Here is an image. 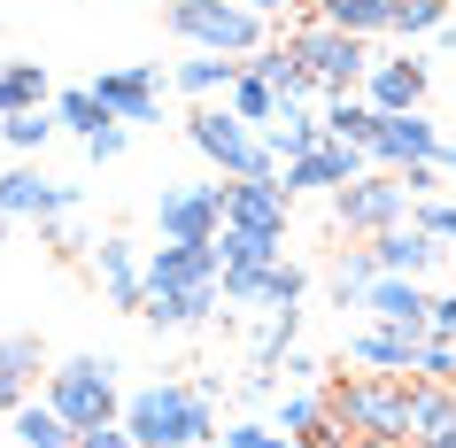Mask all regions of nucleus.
Segmentation results:
<instances>
[{"instance_id": "nucleus-1", "label": "nucleus", "mask_w": 456, "mask_h": 448, "mask_svg": "<svg viewBox=\"0 0 456 448\" xmlns=\"http://www.w3.org/2000/svg\"><path fill=\"white\" fill-rule=\"evenodd\" d=\"M124 425L140 448H201L216 441V387L209 379H163L124 402Z\"/></svg>"}, {"instance_id": "nucleus-34", "label": "nucleus", "mask_w": 456, "mask_h": 448, "mask_svg": "<svg viewBox=\"0 0 456 448\" xmlns=\"http://www.w3.org/2000/svg\"><path fill=\"white\" fill-rule=\"evenodd\" d=\"M54 117H62V132H77V140H86V132H101V124H109V109H101L94 86H70V94H54Z\"/></svg>"}, {"instance_id": "nucleus-5", "label": "nucleus", "mask_w": 456, "mask_h": 448, "mask_svg": "<svg viewBox=\"0 0 456 448\" xmlns=\"http://www.w3.org/2000/svg\"><path fill=\"white\" fill-rule=\"evenodd\" d=\"M186 140L209 155L224 178H279V155H271V140L256 132L248 117H232V101H201L186 117Z\"/></svg>"}, {"instance_id": "nucleus-42", "label": "nucleus", "mask_w": 456, "mask_h": 448, "mask_svg": "<svg viewBox=\"0 0 456 448\" xmlns=\"http://www.w3.org/2000/svg\"><path fill=\"white\" fill-rule=\"evenodd\" d=\"M395 178L410 186V201H433V186H441L449 170H441V163H410V170H395Z\"/></svg>"}, {"instance_id": "nucleus-38", "label": "nucleus", "mask_w": 456, "mask_h": 448, "mask_svg": "<svg viewBox=\"0 0 456 448\" xmlns=\"http://www.w3.org/2000/svg\"><path fill=\"white\" fill-rule=\"evenodd\" d=\"M216 441H224V448H287V433H279L271 418H240V425H224Z\"/></svg>"}, {"instance_id": "nucleus-39", "label": "nucleus", "mask_w": 456, "mask_h": 448, "mask_svg": "<svg viewBox=\"0 0 456 448\" xmlns=\"http://www.w3.org/2000/svg\"><path fill=\"white\" fill-rule=\"evenodd\" d=\"M418 379H441V387H456V340L426 332V355H418Z\"/></svg>"}, {"instance_id": "nucleus-19", "label": "nucleus", "mask_w": 456, "mask_h": 448, "mask_svg": "<svg viewBox=\"0 0 456 448\" xmlns=\"http://www.w3.org/2000/svg\"><path fill=\"white\" fill-rule=\"evenodd\" d=\"M248 70L264 77V86H271L279 101H287V109H310V101H325V94H317V77H310V62H302V54H294L287 39L256 47V54H248Z\"/></svg>"}, {"instance_id": "nucleus-8", "label": "nucleus", "mask_w": 456, "mask_h": 448, "mask_svg": "<svg viewBox=\"0 0 456 448\" xmlns=\"http://www.w3.org/2000/svg\"><path fill=\"white\" fill-rule=\"evenodd\" d=\"M363 170H371V155H363V147L325 140V147H310V155L279 163V186H287V193H340V186H356Z\"/></svg>"}, {"instance_id": "nucleus-16", "label": "nucleus", "mask_w": 456, "mask_h": 448, "mask_svg": "<svg viewBox=\"0 0 456 448\" xmlns=\"http://www.w3.org/2000/svg\"><path fill=\"white\" fill-rule=\"evenodd\" d=\"M363 101H371L379 117L426 109V62H418V54H387V62H371V77H363Z\"/></svg>"}, {"instance_id": "nucleus-10", "label": "nucleus", "mask_w": 456, "mask_h": 448, "mask_svg": "<svg viewBox=\"0 0 456 448\" xmlns=\"http://www.w3.org/2000/svg\"><path fill=\"white\" fill-rule=\"evenodd\" d=\"M433 155H441V124L426 109L379 117V132H371V170H410V163H433Z\"/></svg>"}, {"instance_id": "nucleus-9", "label": "nucleus", "mask_w": 456, "mask_h": 448, "mask_svg": "<svg viewBox=\"0 0 456 448\" xmlns=\"http://www.w3.org/2000/svg\"><path fill=\"white\" fill-rule=\"evenodd\" d=\"M155 224H163V240H216L224 232V178L216 186H163Z\"/></svg>"}, {"instance_id": "nucleus-26", "label": "nucleus", "mask_w": 456, "mask_h": 448, "mask_svg": "<svg viewBox=\"0 0 456 448\" xmlns=\"http://www.w3.org/2000/svg\"><path fill=\"white\" fill-rule=\"evenodd\" d=\"M8 425H16V448H77V425L54 402H24Z\"/></svg>"}, {"instance_id": "nucleus-44", "label": "nucleus", "mask_w": 456, "mask_h": 448, "mask_svg": "<svg viewBox=\"0 0 456 448\" xmlns=\"http://www.w3.org/2000/svg\"><path fill=\"white\" fill-rule=\"evenodd\" d=\"M77 448H140V441H132V425H101V433H77Z\"/></svg>"}, {"instance_id": "nucleus-43", "label": "nucleus", "mask_w": 456, "mask_h": 448, "mask_svg": "<svg viewBox=\"0 0 456 448\" xmlns=\"http://www.w3.org/2000/svg\"><path fill=\"white\" fill-rule=\"evenodd\" d=\"M39 240H47L54 256H77V248H86V240H77V224H70V216H47V224H39Z\"/></svg>"}, {"instance_id": "nucleus-2", "label": "nucleus", "mask_w": 456, "mask_h": 448, "mask_svg": "<svg viewBox=\"0 0 456 448\" xmlns=\"http://www.w3.org/2000/svg\"><path fill=\"white\" fill-rule=\"evenodd\" d=\"M117 371H124L117 355H70V363H54V371H47V402L77 425V433H101V425H117L124 402H132Z\"/></svg>"}, {"instance_id": "nucleus-28", "label": "nucleus", "mask_w": 456, "mask_h": 448, "mask_svg": "<svg viewBox=\"0 0 456 448\" xmlns=\"http://www.w3.org/2000/svg\"><path fill=\"white\" fill-rule=\"evenodd\" d=\"M325 132L371 155V132H379V109H371L363 94H325Z\"/></svg>"}, {"instance_id": "nucleus-49", "label": "nucleus", "mask_w": 456, "mask_h": 448, "mask_svg": "<svg viewBox=\"0 0 456 448\" xmlns=\"http://www.w3.org/2000/svg\"><path fill=\"white\" fill-rule=\"evenodd\" d=\"M433 163H441V170L456 178V140H441V155H433Z\"/></svg>"}, {"instance_id": "nucleus-14", "label": "nucleus", "mask_w": 456, "mask_h": 448, "mask_svg": "<svg viewBox=\"0 0 456 448\" xmlns=\"http://www.w3.org/2000/svg\"><path fill=\"white\" fill-rule=\"evenodd\" d=\"M371 256H379V271H387V279H426L433 263H441V256H456V248H449V240H433L426 224L410 216V224H395V232H379V240H371Z\"/></svg>"}, {"instance_id": "nucleus-22", "label": "nucleus", "mask_w": 456, "mask_h": 448, "mask_svg": "<svg viewBox=\"0 0 456 448\" xmlns=\"http://www.w3.org/2000/svg\"><path fill=\"white\" fill-rule=\"evenodd\" d=\"M24 109H54L47 62H0V117H24Z\"/></svg>"}, {"instance_id": "nucleus-20", "label": "nucleus", "mask_w": 456, "mask_h": 448, "mask_svg": "<svg viewBox=\"0 0 456 448\" xmlns=\"http://www.w3.org/2000/svg\"><path fill=\"white\" fill-rule=\"evenodd\" d=\"M216 302H224V279L216 286H186V294H147V325L155 332H193V325H209L216 317Z\"/></svg>"}, {"instance_id": "nucleus-33", "label": "nucleus", "mask_w": 456, "mask_h": 448, "mask_svg": "<svg viewBox=\"0 0 456 448\" xmlns=\"http://www.w3.org/2000/svg\"><path fill=\"white\" fill-rule=\"evenodd\" d=\"M456 0H403L395 8V39H433V31H449Z\"/></svg>"}, {"instance_id": "nucleus-3", "label": "nucleus", "mask_w": 456, "mask_h": 448, "mask_svg": "<svg viewBox=\"0 0 456 448\" xmlns=\"http://www.w3.org/2000/svg\"><path fill=\"white\" fill-rule=\"evenodd\" d=\"M163 24L201 54H240L248 62L256 47H271V16H256L248 0H170Z\"/></svg>"}, {"instance_id": "nucleus-7", "label": "nucleus", "mask_w": 456, "mask_h": 448, "mask_svg": "<svg viewBox=\"0 0 456 448\" xmlns=\"http://www.w3.org/2000/svg\"><path fill=\"white\" fill-rule=\"evenodd\" d=\"M410 186L395 178V170H363L356 186H340L333 193V224L340 232H356V240H379V232H395V224H410Z\"/></svg>"}, {"instance_id": "nucleus-6", "label": "nucleus", "mask_w": 456, "mask_h": 448, "mask_svg": "<svg viewBox=\"0 0 456 448\" xmlns=\"http://www.w3.org/2000/svg\"><path fill=\"white\" fill-rule=\"evenodd\" d=\"M287 47L310 62V77H317V94H356L363 77H371V39H356V31H340V24H325L317 8H302V24L287 31Z\"/></svg>"}, {"instance_id": "nucleus-45", "label": "nucleus", "mask_w": 456, "mask_h": 448, "mask_svg": "<svg viewBox=\"0 0 456 448\" xmlns=\"http://www.w3.org/2000/svg\"><path fill=\"white\" fill-rule=\"evenodd\" d=\"M433 332H441V340H456V294H433Z\"/></svg>"}, {"instance_id": "nucleus-18", "label": "nucleus", "mask_w": 456, "mask_h": 448, "mask_svg": "<svg viewBox=\"0 0 456 448\" xmlns=\"http://www.w3.org/2000/svg\"><path fill=\"white\" fill-rule=\"evenodd\" d=\"M363 309L379 317V325H403V332H433V294L426 279H371V294H363Z\"/></svg>"}, {"instance_id": "nucleus-47", "label": "nucleus", "mask_w": 456, "mask_h": 448, "mask_svg": "<svg viewBox=\"0 0 456 448\" xmlns=\"http://www.w3.org/2000/svg\"><path fill=\"white\" fill-rule=\"evenodd\" d=\"M356 448H418V441H403V433H371V441H356Z\"/></svg>"}, {"instance_id": "nucleus-30", "label": "nucleus", "mask_w": 456, "mask_h": 448, "mask_svg": "<svg viewBox=\"0 0 456 448\" xmlns=\"http://www.w3.org/2000/svg\"><path fill=\"white\" fill-rule=\"evenodd\" d=\"M294 332H302V302H294V309H271L264 332H256V348H248V355H256V371H279V363H287Z\"/></svg>"}, {"instance_id": "nucleus-27", "label": "nucleus", "mask_w": 456, "mask_h": 448, "mask_svg": "<svg viewBox=\"0 0 456 448\" xmlns=\"http://www.w3.org/2000/svg\"><path fill=\"white\" fill-rule=\"evenodd\" d=\"M232 77H240V54H193V62L170 70V86L193 101H216V94H232Z\"/></svg>"}, {"instance_id": "nucleus-25", "label": "nucleus", "mask_w": 456, "mask_h": 448, "mask_svg": "<svg viewBox=\"0 0 456 448\" xmlns=\"http://www.w3.org/2000/svg\"><path fill=\"white\" fill-rule=\"evenodd\" d=\"M371 279H379V256H371V240H363V248H340L333 271H325V286H333V302H340V309H363Z\"/></svg>"}, {"instance_id": "nucleus-21", "label": "nucleus", "mask_w": 456, "mask_h": 448, "mask_svg": "<svg viewBox=\"0 0 456 448\" xmlns=\"http://www.w3.org/2000/svg\"><path fill=\"white\" fill-rule=\"evenodd\" d=\"M216 263H224V271H271V263H287V240L279 232H248V224H224V232H216Z\"/></svg>"}, {"instance_id": "nucleus-31", "label": "nucleus", "mask_w": 456, "mask_h": 448, "mask_svg": "<svg viewBox=\"0 0 456 448\" xmlns=\"http://www.w3.org/2000/svg\"><path fill=\"white\" fill-rule=\"evenodd\" d=\"M224 101H232V117H248V124H256V132H264V124L279 117V109H287V101L271 94V86H264V77H256V70H248V62H240V77H232V94H224Z\"/></svg>"}, {"instance_id": "nucleus-48", "label": "nucleus", "mask_w": 456, "mask_h": 448, "mask_svg": "<svg viewBox=\"0 0 456 448\" xmlns=\"http://www.w3.org/2000/svg\"><path fill=\"white\" fill-rule=\"evenodd\" d=\"M418 448H456V425H441V433H426Z\"/></svg>"}, {"instance_id": "nucleus-46", "label": "nucleus", "mask_w": 456, "mask_h": 448, "mask_svg": "<svg viewBox=\"0 0 456 448\" xmlns=\"http://www.w3.org/2000/svg\"><path fill=\"white\" fill-rule=\"evenodd\" d=\"M248 8H256V16H271V24H279V16H302V8H310V0H248Z\"/></svg>"}, {"instance_id": "nucleus-13", "label": "nucleus", "mask_w": 456, "mask_h": 448, "mask_svg": "<svg viewBox=\"0 0 456 448\" xmlns=\"http://www.w3.org/2000/svg\"><path fill=\"white\" fill-rule=\"evenodd\" d=\"M77 209V186H54V178H39L31 163H16L8 178H0V216H16V224H47V216H70Z\"/></svg>"}, {"instance_id": "nucleus-36", "label": "nucleus", "mask_w": 456, "mask_h": 448, "mask_svg": "<svg viewBox=\"0 0 456 448\" xmlns=\"http://www.w3.org/2000/svg\"><path fill=\"white\" fill-rule=\"evenodd\" d=\"M302 294H310V271H302V263H271V271H264V309H294V302H302Z\"/></svg>"}, {"instance_id": "nucleus-24", "label": "nucleus", "mask_w": 456, "mask_h": 448, "mask_svg": "<svg viewBox=\"0 0 456 448\" xmlns=\"http://www.w3.org/2000/svg\"><path fill=\"white\" fill-rule=\"evenodd\" d=\"M264 140L279 163H294V155H310V147H325L333 132H325V117H310V109H279V117L264 124Z\"/></svg>"}, {"instance_id": "nucleus-15", "label": "nucleus", "mask_w": 456, "mask_h": 448, "mask_svg": "<svg viewBox=\"0 0 456 448\" xmlns=\"http://www.w3.org/2000/svg\"><path fill=\"white\" fill-rule=\"evenodd\" d=\"M94 271H101V286H109V302H117V309H132V317L147 309V263H140V248H132L124 232L94 240Z\"/></svg>"}, {"instance_id": "nucleus-41", "label": "nucleus", "mask_w": 456, "mask_h": 448, "mask_svg": "<svg viewBox=\"0 0 456 448\" xmlns=\"http://www.w3.org/2000/svg\"><path fill=\"white\" fill-rule=\"evenodd\" d=\"M294 448H356V433H348L340 418H317L310 433H294Z\"/></svg>"}, {"instance_id": "nucleus-11", "label": "nucleus", "mask_w": 456, "mask_h": 448, "mask_svg": "<svg viewBox=\"0 0 456 448\" xmlns=\"http://www.w3.org/2000/svg\"><path fill=\"white\" fill-rule=\"evenodd\" d=\"M418 355H426V332L379 325V317L348 332V363H356V371H395V379H418Z\"/></svg>"}, {"instance_id": "nucleus-32", "label": "nucleus", "mask_w": 456, "mask_h": 448, "mask_svg": "<svg viewBox=\"0 0 456 448\" xmlns=\"http://www.w3.org/2000/svg\"><path fill=\"white\" fill-rule=\"evenodd\" d=\"M47 371V348H39V332H0V379H39Z\"/></svg>"}, {"instance_id": "nucleus-4", "label": "nucleus", "mask_w": 456, "mask_h": 448, "mask_svg": "<svg viewBox=\"0 0 456 448\" xmlns=\"http://www.w3.org/2000/svg\"><path fill=\"white\" fill-rule=\"evenodd\" d=\"M325 418H340L356 441H371V433H403L410 441V379L395 371H348L325 387Z\"/></svg>"}, {"instance_id": "nucleus-50", "label": "nucleus", "mask_w": 456, "mask_h": 448, "mask_svg": "<svg viewBox=\"0 0 456 448\" xmlns=\"http://www.w3.org/2000/svg\"><path fill=\"white\" fill-rule=\"evenodd\" d=\"M8 232H16V216H0V240H8Z\"/></svg>"}, {"instance_id": "nucleus-12", "label": "nucleus", "mask_w": 456, "mask_h": 448, "mask_svg": "<svg viewBox=\"0 0 456 448\" xmlns=\"http://www.w3.org/2000/svg\"><path fill=\"white\" fill-rule=\"evenodd\" d=\"M287 209H294V193L279 186V178H224V224L287 240Z\"/></svg>"}, {"instance_id": "nucleus-35", "label": "nucleus", "mask_w": 456, "mask_h": 448, "mask_svg": "<svg viewBox=\"0 0 456 448\" xmlns=\"http://www.w3.org/2000/svg\"><path fill=\"white\" fill-rule=\"evenodd\" d=\"M54 124H62L54 109H24V117H0V140L16 147V155H31V147H47V140H54Z\"/></svg>"}, {"instance_id": "nucleus-23", "label": "nucleus", "mask_w": 456, "mask_h": 448, "mask_svg": "<svg viewBox=\"0 0 456 448\" xmlns=\"http://www.w3.org/2000/svg\"><path fill=\"white\" fill-rule=\"evenodd\" d=\"M325 24H340V31H356V39H387L395 31V8L403 0H310Z\"/></svg>"}, {"instance_id": "nucleus-17", "label": "nucleus", "mask_w": 456, "mask_h": 448, "mask_svg": "<svg viewBox=\"0 0 456 448\" xmlns=\"http://www.w3.org/2000/svg\"><path fill=\"white\" fill-rule=\"evenodd\" d=\"M94 94H101V109L117 124H155V62H132V70H101L94 77Z\"/></svg>"}, {"instance_id": "nucleus-40", "label": "nucleus", "mask_w": 456, "mask_h": 448, "mask_svg": "<svg viewBox=\"0 0 456 448\" xmlns=\"http://www.w3.org/2000/svg\"><path fill=\"white\" fill-rule=\"evenodd\" d=\"M124 140H132V124H117V117H109L101 132H86L77 147H86V163H117V155H124Z\"/></svg>"}, {"instance_id": "nucleus-29", "label": "nucleus", "mask_w": 456, "mask_h": 448, "mask_svg": "<svg viewBox=\"0 0 456 448\" xmlns=\"http://www.w3.org/2000/svg\"><path fill=\"white\" fill-rule=\"evenodd\" d=\"M441 425H456V387L410 379V441H426V433H441Z\"/></svg>"}, {"instance_id": "nucleus-37", "label": "nucleus", "mask_w": 456, "mask_h": 448, "mask_svg": "<svg viewBox=\"0 0 456 448\" xmlns=\"http://www.w3.org/2000/svg\"><path fill=\"white\" fill-rule=\"evenodd\" d=\"M317 418H325V395H279V402H271V425H279L287 441H294V433H310Z\"/></svg>"}]
</instances>
